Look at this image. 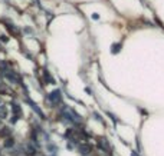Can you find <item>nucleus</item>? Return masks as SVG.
Instances as JSON below:
<instances>
[{
    "label": "nucleus",
    "mask_w": 164,
    "mask_h": 156,
    "mask_svg": "<svg viewBox=\"0 0 164 156\" xmlns=\"http://www.w3.org/2000/svg\"><path fill=\"white\" fill-rule=\"evenodd\" d=\"M49 100H52V102H58V100H60V95H59V90H56V92L50 93V95H49Z\"/></svg>",
    "instance_id": "f257e3e1"
},
{
    "label": "nucleus",
    "mask_w": 164,
    "mask_h": 156,
    "mask_svg": "<svg viewBox=\"0 0 164 156\" xmlns=\"http://www.w3.org/2000/svg\"><path fill=\"white\" fill-rule=\"evenodd\" d=\"M5 146H6V147H10V146H13V139H7V142L5 143Z\"/></svg>",
    "instance_id": "20e7f679"
},
{
    "label": "nucleus",
    "mask_w": 164,
    "mask_h": 156,
    "mask_svg": "<svg viewBox=\"0 0 164 156\" xmlns=\"http://www.w3.org/2000/svg\"><path fill=\"white\" fill-rule=\"evenodd\" d=\"M7 116V110H6V106L0 105V119H5Z\"/></svg>",
    "instance_id": "f03ea898"
},
{
    "label": "nucleus",
    "mask_w": 164,
    "mask_h": 156,
    "mask_svg": "<svg viewBox=\"0 0 164 156\" xmlns=\"http://www.w3.org/2000/svg\"><path fill=\"white\" fill-rule=\"evenodd\" d=\"M13 110H15V113H16V115H20V107H19V105L13 103Z\"/></svg>",
    "instance_id": "7ed1b4c3"
}]
</instances>
